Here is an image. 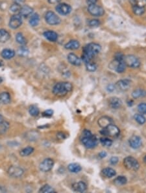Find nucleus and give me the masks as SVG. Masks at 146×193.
<instances>
[{
  "mask_svg": "<svg viewBox=\"0 0 146 193\" xmlns=\"http://www.w3.org/2000/svg\"><path fill=\"white\" fill-rule=\"evenodd\" d=\"M39 192H43V193H55V190L49 185L46 184L40 188V189H39Z\"/></svg>",
  "mask_w": 146,
  "mask_h": 193,
  "instance_id": "34",
  "label": "nucleus"
},
{
  "mask_svg": "<svg viewBox=\"0 0 146 193\" xmlns=\"http://www.w3.org/2000/svg\"><path fill=\"white\" fill-rule=\"evenodd\" d=\"M124 62L127 66L132 68H137L140 66V61L138 57L133 55H127L124 57Z\"/></svg>",
  "mask_w": 146,
  "mask_h": 193,
  "instance_id": "6",
  "label": "nucleus"
},
{
  "mask_svg": "<svg viewBox=\"0 0 146 193\" xmlns=\"http://www.w3.org/2000/svg\"><path fill=\"white\" fill-rule=\"evenodd\" d=\"M55 9L56 12H57L59 14H60V15L66 16V15H68V14H70V12H72V8L70 5L65 3H63L58 4L56 6Z\"/></svg>",
  "mask_w": 146,
  "mask_h": 193,
  "instance_id": "10",
  "label": "nucleus"
},
{
  "mask_svg": "<svg viewBox=\"0 0 146 193\" xmlns=\"http://www.w3.org/2000/svg\"><path fill=\"white\" fill-rule=\"evenodd\" d=\"M45 20L49 25L56 26L59 25L61 22V19L59 16L51 11L47 12L45 14Z\"/></svg>",
  "mask_w": 146,
  "mask_h": 193,
  "instance_id": "7",
  "label": "nucleus"
},
{
  "mask_svg": "<svg viewBox=\"0 0 146 193\" xmlns=\"http://www.w3.org/2000/svg\"><path fill=\"white\" fill-rule=\"evenodd\" d=\"M132 6L145 7L146 6V0H129Z\"/></svg>",
  "mask_w": 146,
  "mask_h": 193,
  "instance_id": "36",
  "label": "nucleus"
},
{
  "mask_svg": "<svg viewBox=\"0 0 146 193\" xmlns=\"http://www.w3.org/2000/svg\"><path fill=\"white\" fill-rule=\"evenodd\" d=\"M22 16L20 14H15L11 16L9 20L8 26L13 30H16V29L20 27L22 25Z\"/></svg>",
  "mask_w": 146,
  "mask_h": 193,
  "instance_id": "8",
  "label": "nucleus"
},
{
  "mask_svg": "<svg viewBox=\"0 0 146 193\" xmlns=\"http://www.w3.org/2000/svg\"><path fill=\"white\" fill-rule=\"evenodd\" d=\"M72 190L74 192H83L86 191L87 189V185L84 181H78L76 183H74L72 186Z\"/></svg>",
  "mask_w": 146,
  "mask_h": 193,
  "instance_id": "16",
  "label": "nucleus"
},
{
  "mask_svg": "<svg viewBox=\"0 0 146 193\" xmlns=\"http://www.w3.org/2000/svg\"><path fill=\"white\" fill-rule=\"evenodd\" d=\"M114 89H115V86H114L113 85H109L107 86V90L109 92H112L114 90Z\"/></svg>",
  "mask_w": 146,
  "mask_h": 193,
  "instance_id": "49",
  "label": "nucleus"
},
{
  "mask_svg": "<svg viewBox=\"0 0 146 193\" xmlns=\"http://www.w3.org/2000/svg\"><path fill=\"white\" fill-rule=\"evenodd\" d=\"M48 3L50 4H56L61 2V0H48Z\"/></svg>",
  "mask_w": 146,
  "mask_h": 193,
  "instance_id": "50",
  "label": "nucleus"
},
{
  "mask_svg": "<svg viewBox=\"0 0 146 193\" xmlns=\"http://www.w3.org/2000/svg\"><path fill=\"white\" fill-rule=\"evenodd\" d=\"M124 165L127 169L131 171H137L140 168V164L137 159L132 156L126 157L124 159Z\"/></svg>",
  "mask_w": 146,
  "mask_h": 193,
  "instance_id": "4",
  "label": "nucleus"
},
{
  "mask_svg": "<svg viewBox=\"0 0 146 193\" xmlns=\"http://www.w3.org/2000/svg\"><path fill=\"white\" fill-rule=\"evenodd\" d=\"M138 112L141 114H146V104L145 103H141L137 107Z\"/></svg>",
  "mask_w": 146,
  "mask_h": 193,
  "instance_id": "44",
  "label": "nucleus"
},
{
  "mask_svg": "<svg viewBox=\"0 0 146 193\" xmlns=\"http://www.w3.org/2000/svg\"><path fill=\"white\" fill-rule=\"evenodd\" d=\"M16 54L15 51L12 49H9V48H5L2 51L1 55L3 58V59L6 60H9L15 57Z\"/></svg>",
  "mask_w": 146,
  "mask_h": 193,
  "instance_id": "20",
  "label": "nucleus"
},
{
  "mask_svg": "<svg viewBox=\"0 0 146 193\" xmlns=\"http://www.w3.org/2000/svg\"><path fill=\"white\" fill-rule=\"evenodd\" d=\"M88 11L93 16L100 17L102 16L105 14L104 9L96 4L90 5L88 7Z\"/></svg>",
  "mask_w": 146,
  "mask_h": 193,
  "instance_id": "9",
  "label": "nucleus"
},
{
  "mask_svg": "<svg viewBox=\"0 0 146 193\" xmlns=\"http://www.w3.org/2000/svg\"><path fill=\"white\" fill-rule=\"evenodd\" d=\"M16 42L22 46H24L27 44V40L25 37L23 36L22 33H18L16 35Z\"/></svg>",
  "mask_w": 146,
  "mask_h": 193,
  "instance_id": "33",
  "label": "nucleus"
},
{
  "mask_svg": "<svg viewBox=\"0 0 146 193\" xmlns=\"http://www.w3.org/2000/svg\"><path fill=\"white\" fill-rule=\"evenodd\" d=\"M54 166V161L51 158H46L40 164L39 168L42 172H47L52 169Z\"/></svg>",
  "mask_w": 146,
  "mask_h": 193,
  "instance_id": "11",
  "label": "nucleus"
},
{
  "mask_svg": "<svg viewBox=\"0 0 146 193\" xmlns=\"http://www.w3.org/2000/svg\"><path fill=\"white\" fill-rule=\"evenodd\" d=\"M127 182V179L125 176H117L114 180V183L117 186L124 185L126 184Z\"/></svg>",
  "mask_w": 146,
  "mask_h": 193,
  "instance_id": "31",
  "label": "nucleus"
},
{
  "mask_svg": "<svg viewBox=\"0 0 146 193\" xmlns=\"http://www.w3.org/2000/svg\"><path fill=\"white\" fill-rule=\"evenodd\" d=\"M33 11H34L33 9H32L31 7L29 5H23L21 7L20 11L19 14H20L22 17L27 18L28 16L31 15L32 12H33Z\"/></svg>",
  "mask_w": 146,
  "mask_h": 193,
  "instance_id": "19",
  "label": "nucleus"
},
{
  "mask_svg": "<svg viewBox=\"0 0 146 193\" xmlns=\"http://www.w3.org/2000/svg\"><path fill=\"white\" fill-rule=\"evenodd\" d=\"M29 113L32 116V117H37V116H39V114L40 113L39 108L37 106L35 105H32L29 107Z\"/></svg>",
  "mask_w": 146,
  "mask_h": 193,
  "instance_id": "35",
  "label": "nucleus"
},
{
  "mask_svg": "<svg viewBox=\"0 0 146 193\" xmlns=\"http://www.w3.org/2000/svg\"><path fill=\"white\" fill-rule=\"evenodd\" d=\"M25 0H13V2L16 3H18V4H22L23 3L25 2Z\"/></svg>",
  "mask_w": 146,
  "mask_h": 193,
  "instance_id": "52",
  "label": "nucleus"
},
{
  "mask_svg": "<svg viewBox=\"0 0 146 193\" xmlns=\"http://www.w3.org/2000/svg\"><path fill=\"white\" fill-rule=\"evenodd\" d=\"M17 52H18V54L20 56L25 57L29 54V50H28L25 46H22L20 47V48L18 50Z\"/></svg>",
  "mask_w": 146,
  "mask_h": 193,
  "instance_id": "40",
  "label": "nucleus"
},
{
  "mask_svg": "<svg viewBox=\"0 0 146 193\" xmlns=\"http://www.w3.org/2000/svg\"><path fill=\"white\" fill-rule=\"evenodd\" d=\"M8 175L12 177H21L23 173H24V170H23V168L18 167L13 165L8 168Z\"/></svg>",
  "mask_w": 146,
  "mask_h": 193,
  "instance_id": "12",
  "label": "nucleus"
},
{
  "mask_svg": "<svg viewBox=\"0 0 146 193\" xmlns=\"http://www.w3.org/2000/svg\"><path fill=\"white\" fill-rule=\"evenodd\" d=\"M98 0H87V3L88 5H94L96 4Z\"/></svg>",
  "mask_w": 146,
  "mask_h": 193,
  "instance_id": "48",
  "label": "nucleus"
},
{
  "mask_svg": "<svg viewBox=\"0 0 146 193\" xmlns=\"http://www.w3.org/2000/svg\"><path fill=\"white\" fill-rule=\"evenodd\" d=\"M109 105L112 109H117L121 107L122 105V101L120 98L117 97H112L109 99Z\"/></svg>",
  "mask_w": 146,
  "mask_h": 193,
  "instance_id": "17",
  "label": "nucleus"
},
{
  "mask_svg": "<svg viewBox=\"0 0 146 193\" xmlns=\"http://www.w3.org/2000/svg\"><path fill=\"white\" fill-rule=\"evenodd\" d=\"M35 149L31 146H27L26 148H23L20 152V155L22 157H27L30 156L31 154L34 152Z\"/></svg>",
  "mask_w": 146,
  "mask_h": 193,
  "instance_id": "30",
  "label": "nucleus"
},
{
  "mask_svg": "<svg viewBox=\"0 0 146 193\" xmlns=\"http://www.w3.org/2000/svg\"><path fill=\"white\" fill-rule=\"evenodd\" d=\"M85 65H86V68H87V70L89 72H95L97 69V65L96 63H94V62H92L91 61H89L88 62H87V63H85Z\"/></svg>",
  "mask_w": 146,
  "mask_h": 193,
  "instance_id": "41",
  "label": "nucleus"
},
{
  "mask_svg": "<svg viewBox=\"0 0 146 193\" xmlns=\"http://www.w3.org/2000/svg\"><path fill=\"white\" fill-rule=\"evenodd\" d=\"M133 7V11L136 16H142L145 12V7H141L137 6H132Z\"/></svg>",
  "mask_w": 146,
  "mask_h": 193,
  "instance_id": "37",
  "label": "nucleus"
},
{
  "mask_svg": "<svg viewBox=\"0 0 146 193\" xmlns=\"http://www.w3.org/2000/svg\"><path fill=\"white\" fill-rule=\"evenodd\" d=\"M5 191H6V190L3 187L0 186V192H5Z\"/></svg>",
  "mask_w": 146,
  "mask_h": 193,
  "instance_id": "53",
  "label": "nucleus"
},
{
  "mask_svg": "<svg viewBox=\"0 0 146 193\" xmlns=\"http://www.w3.org/2000/svg\"><path fill=\"white\" fill-rule=\"evenodd\" d=\"M73 89V86L70 82H59L56 83L53 87V93L59 97L66 95Z\"/></svg>",
  "mask_w": 146,
  "mask_h": 193,
  "instance_id": "3",
  "label": "nucleus"
},
{
  "mask_svg": "<svg viewBox=\"0 0 146 193\" xmlns=\"http://www.w3.org/2000/svg\"><path fill=\"white\" fill-rule=\"evenodd\" d=\"M53 114V111L52 109H47L42 113V115L46 117H50Z\"/></svg>",
  "mask_w": 146,
  "mask_h": 193,
  "instance_id": "45",
  "label": "nucleus"
},
{
  "mask_svg": "<svg viewBox=\"0 0 146 193\" xmlns=\"http://www.w3.org/2000/svg\"><path fill=\"white\" fill-rule=\"evenodd\" d=\"M3 120V117L2 114H0V122H2Z\"/></svg>",
  "mask_w": 146,
  "mask_h": 193,
  "instance_id": "54",
  "label": "nucleus"
},
{
  "mask_svg": "<svg viewBox=\"0 0 146 193\" xmlns=\"http://www.w3.org/2000/svg\"><path fill=\"white\" fill-rule=\"evenodd\" d=\"M11 98L10 94L7 92H3L0 93V103L3 104H8L11 102Z\"/></svg>",
  "mask_w": 146,
  "mask_h": 193,
  "instance_id": "25",
  "label": "nucleus"
},
{
  "mask_svg": "<svg viewBox=\"0 0 146 193\" xmlns=\"http://www.w3.org/2000/svg\"><path fill=\"white\" fill-rule=\"evenodd\" d=\"M9 126H10V124L8 122L4 121V120L0 122V135L5 133L8 131Z\"/></svg>",
  "mask_w": 146,
  "mask_h": 193,
  "instance_id": "32",
  "label": "nucleus"
},
{
  "mask_svg": "<svg viewBox=\"0 0 146 193\" xmlns=\"http://www.w3.org/2000/svg\"><path fill=\"white\" fill-rule=\"evenodd\" d=\"M80 46H81V44H80V42L78 40H70L64 45V47L66 50H77L78 48H79Z\"/></svg>",
  "mask_w": 146,
  "mask_h": 193,
  "instance_id": "23",
  "label": "nucleus"
},
{
  "mask_svg": "<svg viewBox=\"0 0 146 193\" xmlns=\"http://www.w3.org/2000/svg\"><path fill=\"white\" fill-rule=\"evenodd\" d=\"M144 163L146 164V156L144 157Z\"/></svg>",
  "mask_w": 146,
  "mask_h": 193,
  "instance_id": "55",
  "label": "nucleus"
},
{
  "mask_svg": "<svg viewBox=\"0 0 146 193\" xmlns=\"http://www.w3.org/2000/svg\"><path fill=\"white\" fill-rule=\"evenodd\" d=\"M68 170L72 173H79L81 171L82 167L78 163H70L68 166Z\"/></svg>",
  "mask_w": 146,
  "mask_h": 193,
  "instance_id": "26",
  "label": "nucleus"
},
{
  "mask_svg": "<svg viewBox=\"0 0 146 193\" xmlns=\"http://www.w3.org/2000/svg\"><path fill=\"white\" fill-rule=\"evenodd\" d=\"M100 133L103 135L116 137L120 135V130L119 128L116 126V125L110 124L106 128H103V129L100 132Z\"/></svg>",
  "mask_w": 146,
  "mask_h": 193,
  "instance_id": "5",
  "label": "nucleus"
},
{
  "mask_svg": "<svg viewBox=\"0 0 146 193\" xmlns=\"http://www.w3.org/2000/svg\"><path fill=\"white\" fill-rule=\"evenodd\" d=\"M118 161H119V159L117 157H112L110 159V163L112 165H116V164L118 163Z\"/></svg>",
  "mask_w": 146,
  "mask_h": 193,
  "instance_id": "46",
  "label": "nucleus"
},
{
  "mask_svg": "<svg viewBox=\"0 0 146 193\" xmlns=\"http://www.w3.org/2000/svg\"><path fill=\"white\" fill-rule=\"evenodd\" d=\"M100 142H101V144H102L103 146H107L109 147L112 146V144L113 143L111 139L107 138V137H101L100 139Z\"/></svg>",
  "mask_w": 146,
  "mask_h": 193,
  "instance_id": "39",
  "label": "nucleus"
},
{
  "mask_svg": "<svg viewBox=\"0 0 146 193\" xmlns=\"http://www.w3.org/2000/svg\"><path fill=\"white\" fill-rule=\"evenodd\" d=\"M131 85V81L128 79H121L117 82L115 85L116 88L120 91L127 90Z\"/></svg>",
  "mask_w": 146,
  "mask_h": 193,
  "instance_id": "13",
  "label": "nucleus"
},
{
  "mask_svg": "<svg viewBox=\"0 0 146 193\" xmlns=\"http://www.w3.org/2000/svg\"><path fill=\"white\" fill-rule=\"evenodd\" d=\"M81 141L85 148L88 149H92L97 146L99 140L96 135H94L91 133L90 131L88 129H84L83 132Z\"/></svg>",
  "mask_w": 146,
  "mask_h": 193,
  "instance_id": "2",
  "label": "nucleus"
},
{
  "mask_svg": "<svg viewBox=\"0 0 146 193\" xmlns=\"http://www.w3.org/2000/svg\"><path fill=\"white\" fill-rule=\"evenodd\" d=\"M107 156V153L105 152H101L99 153V157L100 158H104Z\"/></svg>",
  "mask_w": 146,
  "mask_h": 193,
  "instance_id": "51",
  "label": "nucleus"
},
{
  "mask_svg": "<svg viewBox=\"0 0 146 193\" xmlns=\"http://www.w3.org/2000/svg\"><path fill=\"white\" fill-rule=\"evenodd\" d=\"M126 65L124 60L117 61L114 59V69L117 73H123L126 69Z\"/></svg>",
  "mask_w": 146,
  "mask_h": 193,
  "instance_id": "18",
  "label": "nucleus"
},
{
  "mask_svg": "<svg viewBox=\"0 0 146 193\" xmlns=\"http://www.w3.org/2000/svg\"><path fill=\"white\" fill-rule=\"evenodd\" d=\"M11 38V34L4 29H0V43H5Z\"/></svg>",
  "mask_w": 146,
  "mask_h": 193,
  "instance_id": "24",
  "label": "nucleus"
},
{
  "mask_svg": "<svg viewBox=\"0 0 146 193\" xmlns=\"http://www.w3.org/2000/svg\"><path fill=\"white\" fill-rule=\"evenodd\" d=\"M43 35L50 42H56L58 39L57 33L53 31H46L43 33Z\"/></svg>",
  "mask_w": 146,
  "mask_h": 193,
  "instance_id": "21",
  "label": "nucleus"
},
{
  "mask_svg": "<svg viewBox=\"0 0 146 193\" xmlns=\"http://www.w3.org/2000/svg\"><path fill=\"white\" fill-rule=\"evenodd\" d=\"M67 59L70 63L72 65L79 66L82 64V59L81 58H79L77 55L73 54V53H70L68 55Z\"/></svg>",
  "mask_w": 146,
  "mask_h": 193,
  "instance_id": "15",
  "label": "nucleus"
},
{
  "mask_svg": "<svg viewBox=\"0 0 146 193\" xmlns=\"http://www.w3.org/2000/svg\"><path fill=\"white\" fill-rule=\"evenodd\" d=\"M101 50V46L97 43H90L84 46L83 49V54L82 55V61L84 62L91 61L92 59L97 54H100Z\"/></svg>",
  "mask_w": 146,
  "mask_h": 193,
  "instance_id": "1",
  "label": "nucleus"
},
{
  "mask_svg": "<svg viewBox=\"0 0 146 193\" xmlns=\"http://www.w3.org/2000/svg\"><path fill=\"white\" fill-rule=\"evenodd\" d=\"M97 123L101 128H105L112 123V119L109 117H107V116H104V117H102L98 120Z\"/></svg>",
  "mask_w": 146,
  "mask_h": 193,
  "instance_id": "22",
  "label": "nucleus"
},
{
  "mask_svg": "<svg viewBox=\"0 0 146 193\" xmlns=\"http://www.w3.org/2000/svg\"><path fill=\"white\" fill-rule=\"evenodd\" d=\"M56 137H57L59 139H64L66 138V136L64 135V133L59 132L56 134Z\"/></svg>",
  "mask_w": 146,
  "mask_h": 193,
  "instance_id": "47",
  "label": "nucleus"
},
{
  "mask_svg": "<svg viewBox=\"0 0 146 193\" xmlns=\"http://www.w3.org/2000/svg\"><path fill=\"white\" fill-rule=\"evenodd\" d=\"M132 96H133L134 99L145 97V96H146V91L141 89H137L133 90V93H132Z\"/></svg>",
  "mask_w": 146,
  "mask_h": 193,
  "instance_id": "28",
  "label": "nucleus"
},
{
  "mask_svg": "<svg viewBox=\"0 0 146 193\" xmlns=\"http://www.w3.org/2000/svg\"><path fill=\"white\" fill-rule=\"evenodd\" d=\"M40 22V16L39 14L35 13L32 14V16L30 18L29 20V24L32 27H36L39 24Z\"/></svg>",
  "mask_w": 146,
  "mask_h": 193,
  "instance_id": "29",
  "label": "nucleus"
},
{
  "mask_svg": "<svg viewBox=\"0 0 146 193\" xmlns=\"http://www.w3.org/2000/svg\"><path fill=\"white\" fill-rule=\"evenodd\" d=\"M129 144L133 149H138L142 144V141L139 136L133 135L129 139Z\"/></svg>",
  "mask_w": 146,
  "mask_h": 193,
  "instance_id": "14",
  "label": "nucleus"
},
{
  "mask_svg": "<svg viewBox=\"0 0 146 193\" xmlns=\"http://www.w3.org/2000/svg\"><path fill=\"white\" fill-rule=\"evenodd\" d=\"M136 122L140 125H143L146 122V118L144 115L140 114H136L134 117Z\"/></svg>",
  "mask_w": 146,
  "mask_h": 193,
  "instance_id": "38",
  "label": "nucleus"
},
{
  "mask_svg": "<svg viewBox=\"0 0 146 193\" xmlns=\"http://www.w3.org/2000/svg\"><path fill=\"white\" fill-rule=\"evenodd\" d=\"M2 82H3V79H2V78L0 77V83H2Z\"/></svg>",
  "mask_w": 146,
  "mask_h": 193,
  "instance_id": "56",
  "label": "nucleus"
},
{
  "mask_svg": "<svg viewBox=\"0 0 146 193\" xmlns=\"http://www.w3.org/2000/svg\"><path fill=\"white\" fill-rule=\"evenodd\" d=\"M102 174L107 178H111L116 176V172L112 168H105L102 170Z\"/></svg>",
  "mask_w": 146,
  "mask_h": 193,
  "instance_id": "27",
  "label": "nucleus"
},
{
  "mask_svg": "<svg viewBox=\"0 0 146 193\" xmlns=\"http://www.w3.org/2000/svg\"><path fill=\"white\" fill-rule=\"evenodd\" d=\"M20 9H21V5L20 4L14 3L10 7V11L13 13L18 14V13L20 12Z\"/></svg>",
  "mask_w": 146,
  "mask_h": 193,
  "instance_id": "42",
  "label": "nucleus"
},
{
  "mask_svg": "<svg viewBox=\"0 0 146 193\" xmlns=\"http://www.w3.org/2000/svg\"><path fill=\"white\" fill-rule=\"evenodd\" d=\"M100 21L97 19H92V20H89L88 22V26L91 27H97L100 26Z\"/></svg>",
  "mask_w": 146,
  "mask_h": 193,
  "instance_id": "43",
  "label": "nucleus"
}]
</instances>
